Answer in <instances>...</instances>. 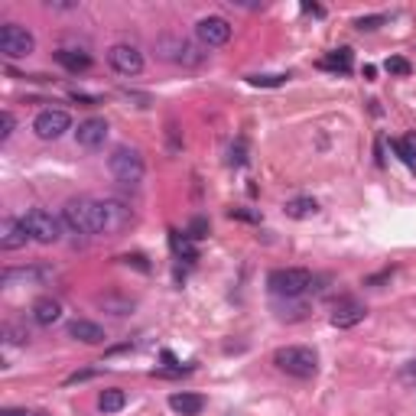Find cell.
Segmentation results:
<instances>
[{
  "label": "cell",
  "mask_w": 416,
  "mask_h": 416,
  "mask_svg": "<svg viewBox=\"0 0 416 416\" xmlns=\"http://www.w3.org/2000/svg\"><path fill=\"white\" fill-rule=\"evenodd\" d=\"M62 221L75 234H104V212L101 202H94V198H68L62 208Z\"/></svg>",
  "instance_id": "1"
},
{
  "label": "cell",
  "mask_w": 416,
  "mask_h": 416,
  "mask_svg": "<svg viewBox=\"0 0 416 416\" xmlns=\"http://www.w3.org/2000/svg\"><path fill=\"white\" fill-rule=\"evenodd\" d=\"M273 365L280 367L289 377H299V381H309L319 371V358L313 348H303V345H289V348H277L273 351Z\"/></svg>",
  "instance_id": "2"
},
{
  "label": "cell",
  "mask_w": 416,
  "mask_h": 416,
  "mask_svg": "<svg viewBox=\"0 0 416 416\" xmlns=\"http://www.w3.org/2000/svg\"><path fill=\"white\" fill-rule=\"evenodd\" d=\"M108 170H111V176L118 179L120 186L137 189L140 182H144L146 166H144L140 150H134V146H118V150L108 156Z\"/></svg>",
  "instance_id": "3"
},
{
  "label": "cell",
  "mask_w": 416,
  "mask_h": 416,
  "mask_svg": "<svg viewBox=\"0 0 416 416\" xmlns=\"http://www.w3.org/2000/svg\"><path fill=\"white\" fill-rule=\"evenodd\" d=\"M315 277L309 270H303V267H283V270H273L270 280H267V286H270L273 296L280 299H299L306 289H313Z\"/></svg>",
  "instance_id": "4"
},
{
  "label": "cell",
  "mask_w": 416,
  "mask_h": 416,
  "mask_svg": "<svg viewBox=\"0 0 416 416\" xmlns=\"http://www.w3.org/2000/svg\"><path fill=\"white\" fill-rule=\"evenodd\" d=\"M33 49H36V39L30 30H23V26H17V23L0 26V52H4L7 59H26Z\"/></svg>",
  "instance_id": "5"
},
{
  "label": "cell",
  "mask_w": 416,
  "mask_h": 416,
  "mask_svg": "<svg viewBox=\"0 0 416 416\" xmlns=\"http://www.w3.org/2000/svg\"><path fill=\"white\" fill-rule=\"evenodd\" d=\"M160 52L166 56L170 62H179V65H202L205 52L198 49L196 43H189V39H182V36H163L160 39Z\"/></svg>",
  "instance_id": "6"
},
{
  "label": "cell",
  "mask_w": 416,
  "mask_h": 416,
  "mask_svg": "<svg viewBox=\"0 0 416 416\" xmlns=\"http://www.w3.org/2000/svg\"><path fill=\"white\" fill-rule=\"evenodd\" d=\"M68 127H72V118H68L65 111H56V108L39 111L36 120H33V130H36L39 140H59Z\"/></svg>",
  "instance_id": "7"
},
{
  "label": "cell",
  "mask_w": 416,
  "mask_h": 416,
  "mask_svg": "<svg viewBox=\"0 0 416 416\" xmlns=\"http://www.w3.org/2000/svg\"><path fill=\"white\" fill-rule=\"evenodd\" d=\"M23 225H26V231H30V238L39 241V244H52V241H59V221L52 218L49 212H43V208L26 212Z\"/></svg>",
  "instance_id": "8"
},
{
  "label": "cell",
  "mask_w": 416,
  "mask_h": 416,
  "mask_svg": "<svg viewBox=\"0 0 416 416\" xmlns=\"http://www.w3.org/2000/svg\"><path fill=\"white\" fill-rule=\"evenodd\" d=\"M108 62L120 75H140V72H144V56H140V49H137V46H127V43L111 46Z\"/></svg>",
  "instance_id": "9"
},
{
  "label": "cell",
  "mask_w": 416,
  "mask_h": 416,
  "mask_svg": "<svg viewBox=\"0 0 416 416\" xmlns=\"http://www.w3.org/2000/svg\"><path fill=\"white\" fill-rule=\"evenodd\" d=\"M196 36L198 43L208 46V49H215V46H225L231 39V23L221 17H205L196 23Z\"/></svg>",
  "instance_id": "10"
},
{
  "label": "cell",
  "mask_w": 416,
  "mask_h": 416,
  "mask_svg": "<svg viewBox=\"0 0 416 416\" xmlns=\"http://www.w3.org/2000/svg\"><path fill=\"white\" fill-rule=\"evenodd\" d=\"M75 140H78V146H85V150H98V146H104V140H108V120L104 118L82 120L78 130H75Z\"/></svg>",
  "instance_id": "11"
},
{
  "label": "cell",
  "mask_w": 416,
  "mask_h": 416,
  "mask_svg": "<svg viewBox=\"0 0 416 416\" xmlns=\"http://www.w3.org/2000/svg\"><path fill=\"white\" fill-rule=\"evenodd\" d=\"M101 212H104V234H120V231L130 225V208L118 198H104L101 202Z\"/></svg>",
  "instance_id": "12"
},
{
  "label": "cell",
  "mask_w": 416,
  "mask_h": 416,
  "mask_svg": "<svg viewBox=\"0 0 416 416\" xmlns=\"http://www.w3.org/2000/svg\"><path fill=\"white\" fill-rule=\"evenodd\" d=\"M365 315H367L365 303H358V299H341V303L332 306V325H335V329H351V325H358Z\"/></svg>",
  "instance_id": "13"
},
{
  "label": "cell",
  "mask_w": 416,
  "mask_h": 416,
  "mask_svg": "<svg viewBox=\"0 0 416 416\" xmlns=\"http://www.w3.org/2000/svg\"><path fill=\"white\" fill-rule=\"evenodd\" d=\"M26 241H30V231H26L23 221L17 218L0 221V247L4 251H20V247H26Z\"/></svg>",
  "instance_id": "14"
},
{
  "label": "cell",
  "mask_w": 416,
  "mask_h": 416,
  "mask_svg": "<svg viewBox=\"0 0 416 416\" xmlns=\"http://www.w3.org/2000/svg\"><path fill=\"white\" fill-rule=\"evenodd\" d=\"M49 267H7L0 273V283L4 286H13V283H39L49 277Z\"/></svg>",
  "instance_id": "15"
},
{
  "label": "cell",
  "mask_w": 416,
  "mask_h": 416,
  "mask_svg": "<svg viewBox=\"0 0 416 416\" xmlns=\"http://www.w3.org/2000/svg\"><path fill=\"white\" fill-rule=\"evenodd\" d=\"M68 335L75 341H82V345H101L108 335H104V329L98 322H88V319H75V322H68Z\"/></svg>",
  "instance_id": "16"
},
{
  "label": "cell",
  "mask_w": 416,
  "mask_h": 416,
  "mask_svg": "<svg viewBox=\"0 0 416 416\" xmlns=\"http://www.w3.org/2000/svg\"><path fill=\"white\" fill-rule=\"evenodd\" d=\"M59 319H62L59 299L43 296V299H36V303H33V322L36 325H56Z\"/></svg>",
  "instance_id": "17"
},
{
  "label": "cell",
  "mask_w": 416,
  "mask_h": 416,
  "mask_svg": "<svg viewBox=\"0 0 416 416\" xmlns=\"http://www.w3.org/2000/svg\"><path fill=\"white\" fill-rule=\"evenodd\" d=\"M170 407L176 410L179 416H198L202 413V407H205V397H198V393H172L170 397Z\"/></svg>",
  "instance_id": "18"
},
{
  "label": "cell",
  "mask_w": 416,
  "mask_h": 416,
  "mask_svg": "<svg viewBox=\"0 0 416 416\" xmlns=\"http://www.w3.org/2000/svg\"><path fill=\"white\" fill-rule=\"evenodd\" d=\"M56 62H59L62 68H68V72H88L92 68V56L88 52H78V49H59L56 52Z\"/></svg>",
  "instance_id": "19"
},
{
  "label": "cell",
  "mask_w": 416,
  "mask_h": 416,
  "mask_svg": "<svg viewBox=\"0 0 416 416\" xmlns=\"http://www.w3.org/2000/svg\"><path fill=\"white\" fill-rule=\"evenodd\" d=\"M170 244H172V254L179 257V260H198V251H196V244H192V238H186V234H176L172 231L170 234Z\"/></svg>",
  "instance_id": "20"
},
{
  "label": "cell",
  "mask_w": 416,
  "mask_h": 416,
  "mask_svg": "<svg viewBox=\"0 0 416 416\" xmlns=\"http://www.w3.org/2000/svg\"><path fill=\"white\" fill-rule=\"evenodd\" d=\"M351 49H335L329 52L325 59H319V65L322 68H332V72H351Z\"/></svg>",
  "instance_id": "21"
},
{
  "label": "cell",
  "mask_w": 416,
  "mask_h": 416,
  "mask_svg": "<svg viewBox=\"0 0 416 416\" xmlns=\"http://www.w3.org/2000/svg\"><path fill=\"white\" fill-rule=\"evenodd\" d=\"M315 212H319V202H315V198H293V202H286V215L296 221L313 218Z\"/></svg>",
  "instance_id": "22"
},
{
  "label": "cell",
  "mask_w": 416,
  "mask_h": 416,
  "mask_svg": "<svg viewBox=\"0 0 416 416\" xmlns=\"http://www.w3.org/2000/svg\"><path fill=\"white\" fill-rule=\"evenodd\" d=\"M124 403H127V393L120 391V387L101 391V397H98V407H101L104 413H118V410H124Z\"/></svg>",
  "instance_id": "23"
},
{
  "label": "cell",
  "mask_w": 416,
  "mask_h": 416,
  "mask_svg": "<svg viewBox=\"0 0 416 416\" xmlns=\"http://www.w3.org/2000/svg\"><path fill=\"white\" fill-rule=\"evenodd\" d=\"M393 150H397V156L407 166H416V134H407L400 137V140H393Z\"/></svg>",
  "instance_id": "24"
},
{
  "label": "cell",
  "mask_w": 416,
  "mask_h": 416,
  "mask_svg": "<svg viewBox=\"0 0 416 416\" xmlns=\"http://www.w3.org/2000/svg\"><path fill=\"white\" fill-rule=\"evenodd\" d=\"M4 339H7L10 345H26V341H30V332L20 329V325H13V322H7L4 325Z\"/></svg>",
  "instance_id": "25"
},
{
  "label": "cell",
  "mask_w": 416,
  "mask_h": 416,
  "mask_svg": "<svg viewBox=\"0 0 416 416\" xmlns=\"http://www.w3.org/2000/svg\"><path fill=\"white\" fill-rule=\"evenodd\" d=\"M186 238H192V241H202V238H208V218H192V221H189Z\"/></svg>",
  "instance_id": "26"
},
{
  "label": "cell",
  "mask_w": 416,
  "mask_h": 416,
  "mask_svg": "<svg viewBox=\"0 0 416 416\" xmlns=\"http://www.w3.org/2000/svg\"><path fill=\"white\" fill-rule=\"evenodd\" d=\"M254 88H280L286 82V75H251L247 78Z\"/></svg>",
  "instance_id": "27"
},
{
  "label": "cell",
  "mask_w": 416,
  "mask_h": 416,
  "mask_svg": "<svg viewBox=\"0 0 416 416\" xmlns=\"http://www.w3.org/2000/svg\"><path fill=\"white\" fill-rule=\"evenodd\" d=\"M384 68H387L391 75H410V72H413V65H410L407 59H400V56H391V59L384 62Z\"/></svg>",
  "instance_id": "28"
},
{
  "label": "cell",
  "mask_w": 416,
  "mask_h": 416,
  "mask_svg": "<svg viewBox=\"0 0 416 416\" xmlns=\"http://www.w3.org/2000/svg\"><path fill=\"white\" fill-rule=\"evenodd\" d=\"M228 163H231V166H244V163H247V146H244V140L231 144V150H228Z\"/></svg>",
  "instance_id": "29"
},
{
  "label": "cell",
  "mask_w": 416,
  "mask_h": 416,
  "mask_svg": "<svg viewBox=\"0 0 416 416\" xmlns=\"http://www.w3.org/2000/svg\"><path fill=\"white\" fill-rule=\"evenodd\" d=\"M277 309H283V313H280V319H303V315H306V306H296L293 299H286V303H280V306H277Z\"/></svg>",
  "instance_id": "30"
},
{
  "label": "cell",
  "mask_w": 416,
  "mask_h": 416,
  "mask_svg": "<svg viewBox=\"0 0 416 416\" xmlns=\"http://www.w3.org/2000/svg\"><path fill=\"white\" fill-rule=\"evenodd\" d=\"M13 127H17V120H13V114H10V111H4V114H0V140H10Z\"/></svg>",
  "instance_id": "31"
},
{
  "label": "cell",
  "mask_w": 416,
  "mask_h": 416,
  "mask_svg": "<svg viewBox=\"0 0 416 416\" xmlns=\"http://www.w3.org/2000/svg\"><path fill=\"white\" fill-rule=\"evenodd\" d=\"M120 260L127 263V267L134 263V267H137L140 273H146V270H150V263H146V257H144V254H127V257H120Z\"/></svg>",
  "instance_id": "32"
},
{
  "label": "cell",
  "mask_w": 416,
  "mask_h": 416,
  "mask_svg": "<svg viewBox=\"0 0 416 416\" xmlns=\"http://www.w3.org/2000/svg\"><path fill=\"white\" fill-rule=\"evenodd\" d=\"M384 23V17H381V13H377V17H361V20H358V30H377V26H381Z\"/></svg>",
  "instance_id": "33"
},
{
  "label": "cell",
  "mask_w": 416,
  "mask_h": 416,
  "mask_svg": "<svg viewBox=\"0 0 416 416\" xmlns=\"http://www.w3.org/2000/svg\"><path fill=\"white\" fill-rule=\"evenodd\" d=\"M231 218H241V221H260V215L257 212H247V208H231Z\"/></svg>",
  "instance_id": "34"
},
{
  "label": "cell",
  "mask_w": 416,
  "mask_h": 416,
  "mask_svg": "<svg viewBox=\"0 0 416 416\" xmlns=\"http://www.w3.org/2000/svg\"><path fill=\"white\" fill-rule=\"evenodd\" d=\"M0 416H49L43 410H0Z\"/></svg>",
  "instance_id": "35"
},
{
  "label": "cell",
  "mask_w": 416,
  "mask_h": 416,
  "mask_svg": "<svg viewBox=\"0 0 416 416\" xmlns=\"http://www.w3.org/2000/svg\"><path fill=\"white\" fill-rule=\"evenodd\" d=\"M400 377H403L407 384H413V381H416V361H410V365L400 371Z\"/></svg>",
  "instance_id": "36"
},
{
  "label": "cell",
  "mask_w": 416,
  "mask_h": 416,
  "mask_svg": "<svg viewBox=\"0 0 416 416\" xmlns=\"http://www.w3.org/2000/svg\"><path fill=\"white\" fill-rule=\"evenodd\" d=\"M94 371H78V374H72V377H68V384H78V381H88V377H92Z\"/></svg>",
  "instance_id": "37"
},
{
  "label": "cell",
  "mask_w": 416,
  "mask_h": 416,
  "mask_svg": "<svg viewBox=\"0 0 416 416\" xmlns=\"http://www.w3.org/2000/svg\"><path fill=\"white\" fill-rule=\"evenodd\" d=\"M303 10H306V13H315V17H322V13H325L319 4H303Z\"/></svg>",
  "instance_id": "38"
}]
</instances>
